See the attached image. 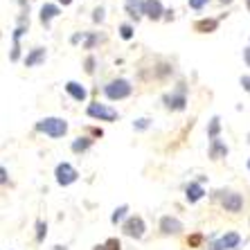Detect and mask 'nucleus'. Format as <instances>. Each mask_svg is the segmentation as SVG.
Returning a JSON list of instances; mask_svg holds the SVG:
<instances>
[{
    "label": "nucleus",
    "mask_w": 250,
    "mask_h": 250,
    "mask_svg": "<svg viewBox=\"0 0 250 250\" xmlns=\"http://www.w3.org/2000/svg\"><path fill=\"white\" fill-rule=\"evenodd\" d=\"M36 131L50 135V138H63L68 133V122L61 120V117H45L36 124Z\"/></svg>",
    "instance_id": "obj_1"
},
{
    "label": "nucleus",
    "mask_w": 250,
    "mask_h": 250,
    "mask_svg": "<svg viewBox=\"0 0 250 250\" xmlns=\"http://www.w3.org/2000/svg\"><path fill=\"white\" fill-rule=\"evenodd\" d=\"M131 90H133V86H131L126 79H115V82L104 86V93L108 99H124L131 95Z\"/></svg>",
    "instance_id": "obj_2"
},
{
    "label": "nucleus",
    "mask_w": 250,
    "mask_h": 250,
    "mask_svg": "<svg viewBox=\"0 0 250 250\" xmlns=\"http://www.w3.org/2000/svg\"><path fill=\"white\" fill-rule=\"evenodd\" d=\"M54 176H57V183L59 185H63V187H68V185H72V183L77 181V169L72 167L70 163H61L57 167V171H54Z\"/></svg>",
    "instance_id": "obj_3"
},
{
    "label": "nucleus",
    "mask_w": 250,
    "mask_h": 250,
    "mask_svg": "<svg viewBox=\"0 0 250 250\" xmlns=\"http://www.w3.org/2000/svg\"><path fill=\"white\" fill-rule=\"evenodd\" d=\"M88 115L95 117V120H104V122L117 120V111H113V108H108L104 104H90L88 106Z\"/></svg>",
    "instance_id": "obj_4"
},
{
    "label": "nucleus",
    "mask_w": 250,
    "mask_h": 250,
    "mask_svg": "<svg viewBox=\"0 0 250 250\" xmlns=\"http://www.w3.org/2000/svg\"><path fill=\"white\" fill-rule=\"evenodd\" d=\"M122 230H124V234H128V237L140 239L145 234V221H142L140 216H128L126 221H124Z\"/></svg>",
    "instance_id": "obj_5"
},
{
    "label": "nucleus",
    "mask_w": 250,
    "mask_h": 250,
    "mask_svg": "<svg viewBox=\"0 0 250 250\" xmlns=\"http://www.w3.org/2000/svg\"><path fill=\"white\" fill-rule=\"evenodd\" d=\"M221 205L226 208V212H239L244 208V198L237 192H221Z\"/></svg>",
    "instance_id": "obj_6"
},
{
    "label": "nucleus",
    "mask_w": 250,
    "mask_h": 250,
    "mask_svg": "<svg viewBox=\"0 0 250 250\" xmlns=\"http://www.w3.org/2000/svg\"><path fill=\"white\" fill-rule=\"evenodd\" d=\"M239 241H241V237H239L237 232H228V234H223L221 239H216L209 250H232L239 246Z\"/></svg>",
    "instance_id": "obj_7"
},
{
    "label": "nucleus",
    "mask_w": 250,
    "mask_h": 250,
    "mask_svg": "<svg viewBox=\"0 0 250 250\" xmlns=\"http://www.w3.org/2000/svg\"><path fill=\"white\" fill-rule=\"evenodd\" d=\"M165 14V7L160 0H145V16H149L151 21H158V18H163Z\"/></svg>",
    "instance_id": "obj_8"
},
{
    "label": "nucleus",
    "mask_w": 250,
    "mask_h": 250,
    "mask_svg": "<svg viewBox=\"0 0 250 250\" xmlns=\"http://www.w3.org/2000/svg\"><path fill=\"white\" fill-rule=\"evenodd\" d=\"M160 230H163L165 234H176L183 230V223L178 221V219H174V216H163V219H160Z\"/></svg>",
    "instance_id": "obj_9"
},
{
    "label": "nucleus",
    "mask_w": 250,
    "mask_h": 250,
    "mask_svg": "<svg viewBox=\"0 0 250 250\" xmlns=\"http://www.w3.org/2000/svg\"><path fill=\"white\" fill-rule=\"evenodd\" d=\"M165 104H167V108H174V111H183L185 108V90H178V93L174 95H167L165 97Z\"/></svg>",
    "instance_id": "obj_10"
},
{
    "label": "nucleus",
    "mask_w": 250,
    "mask_h": 250,
    "mask_svg": "<svg viewBox=\"0 0 250 250\" xmlns=\"http://www.w3.org/2000/svg\"><path fill=\"white\" fill-rule=\"evenodd\" d=\"M65 90H68V95L72 99H77V102H83V99L88 97V90L82 86V83H77V82H68L65 83Z\"/></svg>",
    "instance_id": "obj_11"
},
{
    "label": "nucleus",
    "mask_w": 250,
    "mask_h": 250,
    "mask_svg": "<svg viewBox=\"0 0 250 250\" xmlns=\"http://www.w3.org/2000/svg\"><path fill=\"white\" fill-rule=\"evenodd\" d=\"M126 14L138 21L140 16H145V0H126Z\"/></svg>",
    "instance_id": "obj_12"
},
{
    "label": "nucleus",
    "mask_w": 250,
    "mask_h": 250,
    "mask_svg": "<svg viewBox=\"0 0 250 250\" xmlns=\"http://www.w3.org/2000/svg\"><path fill=\"white\" fill-rule=\"evenodd\" d=\"M59 12H61V9H59L57 5H50V2H47V5H43V7H41V23L45 25V27H50L52 18H57Z\"/></svg>",
    "instance_id": "obj_13"
},
{
    "label": "nucleus",
    "mask_w": 250,
    "mask_h": 250,
    "mask_svg": "<svg viewBox=\"0 0 250 250\" xmlns=\"http://www.w3.org/2000/svg\"><path fill=\"white\" fill-rule=\"evenodd\" d=\"M226 153H228V146L223 145L221 140H219V138H212V140H209V158H214V160H216V158L226 156Z\"/></svg>",
    "instance_id": "obj_14"
},
{
    "label": "nucleus",
    "mask_w": 250,
    "mask_h": 250,
    "mask_svg": "<svg viewBox=\"0 0 250 250\" xmlns=\"http://www.w3.org/2000/svg\"><path fill=\"white\" fill-rule=\"evenodd\" d=\"M43 59H45V50H43V47H34V50L27 54V59H25V65H27V68H34L36 63H41Z\"/></svg>",
    "instance_id": "obj_15"
},
{
    "label": "nucleus",
    "mask_w": 250,
    "mask_h": 250,
    "mask_svg": "<svg viewBox=\"0 0 250 250\" xmlns=\"http://www.w3.org/2000/svg\"><path fill=\"white\" fill-rule=\"evenodd\" d=\"M203 187L198 185V183H189V185H187V201H189V203H196V201H201V198H203Z\"/></svg>",
    "instance_id": "obj_16"
},
{
    "label": "nucleus",
    "mask_w": 250,
    "mask_h": 250,
    "mask_svg": "<svg viewBox=\"0 0 250 250\" xmlns=\"http://www.w3.org/2000/svg\"><path fill=\"white\" fill-rule=\"evenodd\" d=\"M90 145H93V140L90 138H77L75 142H72V151L82 153V151H86V149H90Z\"/></svg>",
    "instance_id": "obj_17"
},
{
    "label": "nucleus",
    "mask_w": 250,
    "mask_h": 250,
    "mask_svg": "<svg viewBox=\"0 0 250 250\" xmlns=\"http://www.w3.org/2000/svg\"><path fill=\"white\" fill-rule=\"evenodd\" d=\"M216 25H219V23H216L214 18H209V21H198L196 29H198V32H212V29H216Z\"/></svg>",
    "instance_id": "obj_18"
},
{
    "label": "nucleus",
    "mask_w": 250,
    "mask_h": 250,
    "mask_svg": "<svg viewBox=\"0 0 250 250\" xmlns=\"http://www.w3.org/2000/svg\"><path fill=\"white\" fill-rule=\"evenodd\" d=\"M120 248H122V246H120V241H117V239H108L106 244L97 246L95 250H120Z\"/></svg>",
    "instance_id": "obj_19"
},
{
    "label": "nucleus",
    "mask_w": 250,
    "mask_h": 250,
    "mask_svg": "<svg viewBox=\"0 0 250 250\" xmlns=\"http://www.w3.org/2000/svg\"><path fill=\"white\" fill-rule=\"evenodd\" d=\"M126 212H128V208L126 205H122V208H117L115 212H113V216H111V221L113 223H120L124 219V216H126Z\"/></svg>",
    "instance_id": "obj_20"
},
{
    "label": "nucleus",
    "mask_w": 250,
    "mask_h": 250,
    "mask_svg": "<svg viewBox=\"0 0 250 250\" xmlns=\"http://www.w3.org/2000/svg\"><path fill=\"white\" fill-rule=\"evenodd\" d=\"M219 128H221V124H219V117H212V122H209V138H216V133H219Z\"/></svg>",
    "instance_id": "obj_21"
},
{
    "label": "nucleus",
    "mask_w": 250,
    "mask_h": 250,
    "mask_svg": "<svg viewBox=\"0 0 250 250\" xmlns=\"http://www.w3.org/2000/svg\"><path fill=\"white\" fill-rule=\"evenodd\" d=\"M120 36L128 41V39L133 36V27H131V25H122V27H120Z\"/></svg>",
    "instance_id": "obj_22"
},
{
    "label": "nucleus",
    "mask_w": 250,
    "mask_h": 250,
    "mask_svg": "<svg viewBox=\"0 0 250 250\" xmlns=\"http://www.w3.org/2000/svg\"><path fill=\"white\" fill-rule=\"evenodd\" d=\"M36 228H39V232H36V239H39V241H43V239H45V230H47V226L43 221H39L36 223Z\"/></svg>",
    "instance_id": "obj_23"
},
{
    "label": "nucleus",
    "mask_w": 250,
    "mask_h": 250,
    "mask_svg": "<svg viewBox=\"0 0 250 250\" xmlns=\"http://www.w3.org/2000/svg\"><path fill=\"white\" fill-rule=\"evenodd\" d=\"M208 2L209 0H189V7H192V9H203Z\"/></svg>",
    "instance_id": "obj_24"
},
{
    "label": "nucleus",
    "mask_w": 250,
    "mask_h": 250,
    "mask_svg": "<svg viewBox=\"0 0 250 250\" xmlns=\"http://www.w3.org/2000/svg\"><path fill=\"white\" fill-rule=\"evenodd\" d=\"M95 21H104V9H102V7H99V9H95Z\"/></svg>",
    "instance_id": "obj_25"
},
{
    "label": "nucleus",
    "mask_w": 250,
    "mask_h": 250,
    "mask_svg": "<svg viewBox=\"0 0 250 250\" xmlns=\"http://www.w3.org/2000/svg\"><path fill=\"white\" fill-rule=\"evenodd\" d=\"M149 126V120H138V122H135V128H146Z\"/></svg>",
    "instance_id": "obj_26"
},
{
    "label": "nucleus",
    "mask_w": 250,
    "mask_h": 250,
    "mask_svg": "<svg viewBox=\"0 0 250 250\" xmlns=\"http://www.w3.org/2000/svg\"><path fill=\"white\" fill-rule=\"evenodd\" d=\"M241 86H244L246 90L250 93V77H241Z\"/></svg>",
    "instance_id": "obj_27"
},
{
    "label": "nucleus",
    "mask_w": 250,
    "mask_h": 250,
    "mask_svg": "<svg viewBox=\"0 0 250 250\" xmlns=\"http://www.w3.org/2000/svg\"><path fill=\"white\" fill-rule=\"evenodd\" d=\"M244 59H246V63H248V68H250V47L244 50Z\"/></svg>",
    "instance_id": "obj_28"
},
{
    "label": "nucleus",
    "mask_w": 250,
    "mask_h": 250,
    "mask_svg": "<svg viewBox=\"0 0 250 250\" xmlns=\"http://www.w3.org/2000/svg\"><path fill=\"white\" fill-rule=\"evenodd\" d=\"M93 63H95L93 59H88V61H86V70H88V72H93Z\"/></svg>",
    "instance_id": "obj_29"
},
{
    "label": "nucleus",
    "mask_w": 250,
    "mask_h": 250,
    "mask_svg": "<svg viewBox=\"0 0 250 250\" xmlns=\"http://www.w3.org/2000/svg\"><path fill=\"white\" fill-rule=\"evenodd\" d=\"M0 174H2V183H7V169L5 167L0 169Z\"/></svg>",
    "instance_id": "obj_30"
},
{
    "label": "nucleus",
    "mask_w": 250,
    "mask_h": 250,
    "mask_svg": "<svg viewBox=\"0 0 250 250\" xmlns=\"http://www.w3.org/2000/svg\"><path fill=\"white\" fill-rule=\"evenodd\" d=\"M59 2H61V5L65 7V5H70V2H72V0H59Z\"/></svg>",
    "instance_id": "obj_31"
},
{
    "label": "nucleus",
    "mask_w": 250,
    "mask_h": 250,
    "mask_svg": "<svg viewBox=\"0 0 250 250\" xmlns=\"http://www.w3.org/2000/svg\"><path fill=\"white\" fill-rule=\"evenodd\" d=\"M223 2H232V0H223Z\"/></svg>",
    "instance_id": "obj_32"
},
{
    "label": "nucleus",
    "mask_w": 250,
    "mask_h": 250,
    "mask_svg": "<svg viewBox=\"0 0 250 250\" xmlns=\"http://www.w3.org/2000/svg\"><path fill=\"white\" fill-rule=\"evenodd\" d=\"M248 165H250V163H248Z\"/></svg>",
    "instance_id": "obj_33"
}]
</instances>
